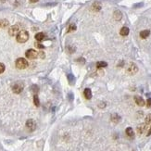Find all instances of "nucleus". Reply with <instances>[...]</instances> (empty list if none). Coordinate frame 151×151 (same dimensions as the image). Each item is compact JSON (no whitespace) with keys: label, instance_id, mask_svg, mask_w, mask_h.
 I'll list each match as a JSON object with an SVG mask.
<instances>
[{"label":"nucleus","instance_id":"7","mask_svg":"<svg viewBox=\"0 0 151 151\" xmlns=\"http://www.w3.org/2000/svg\"><path fill=\"white\" fill-rule=\"evenodd\" d=\"M19 32H20V27H19V25H13V26H11V27L9 28L8 33H9L11 36H14V35H17V34H18Z\"/></svg>","mask_w":151,"mask_h":151},{"label":"nucleus","instance_id":"12","mask_svg":"<svg viewBox=\"0 0 151 151\" xmlns=\"http://www.w3.org/2000/svg\"><path fill=\"white\" fill-rule=\"evenodd\" d=\"M149 34H150V32H149V31L144 30L140 32V37L143 38V39H146V38H147L148 36H149Z\"/></svg>","mask_w":151,"mask_h":151},{"label":"nucleus","instance_id":"19","mask_svg":"<svg viewBox=\"0 0 151 151\" xmlns=\"http://www.w3.org/2000/svg\"><path fill=\"white\" fill-rule=\"evenodd\" d=\"M33 103L36 107H39V105H40V101H39V98H38V96L36 94L33 96Z\"/></svg>","mask_w":151,"mask_h":151},{"label":"nucleus","instance_id":"30","mask_svg":"<svg viewBox=\"0 0 151 151\" xmlns=\"http://www.w3.org/2000/svg\"><path fill=\"white\" fill-rule=\"evenodd\" d=\"M0 27H1V22H0Z\"/></svg>","mask_w":151,"mask_h":151},{"label":"nucleus","instance_id":"2","mask_svg":"<svg viewBox=\"0 0 151 151\" xmlns=\"http://www.w3.org/2000/svg\"><path fill=\"white\" fill-rule=\"evenodd\" d=\"M16 64V67L18 69H20V70H23V69H26L28 67V61L26 60L25 59H23V58H20V59H18L15 62Z\"/></svg>","mask_w":151,"mask_h":151},{"label":"nucleus","instance_id":"8","mask_svg":"<svg viewBox=\"0 0 151 151\" xmlns=\"http://www.w3.org/2000/svg\"><path fill=\"white\" fill-rule=\"evenodd\" d=\"M135 103L138 105V106L140 107H143L145 106V100H144L143 98L141 97H138V96H135Z\"/></svg>","mask_w":151,"mask_h":151},{"label":"nucleus","instance_id":"15","mask_svg":"<svg viewBox=\"0 0 151 151\" xmlns=\"http://www.w3.org/2000/svg\"><path fill=\"white\" fill-rule=\"evenodd\" d=\"M121 120V118H120V116L118 115V114H112L111 115V121L114 122V123H118L119 121Z\"/></svg>","mask_w":151,"mask_h":151},{"label":"nucleus","instance_id":"18","mask_svg":"<svg viewBox=\"0 0 151 151\" xmlns=\"http://www.w3.org/2000/svg\"><path fill=\"white\" fill-rule=\"evenodd\" d=\"M107 62H105V61H99V62H97V68H104V67H107Z\"/></svg>","mask_w":151,"mask_h":151},{"label":"nucleus","instance_id":"24","mask_svg":"<svg viewBox=\"0 0 151 151\" xmlns=\"http://www.w3.org/2000/svg\"><path fill=\"white\" fill-rule=\"evenodd\" d=\"M35 46L38 47V48H40V49H43V48H45V46L42 45V44H39V43H35Z\"/></svg>","mask_w":151,"mask_h":151},{"label":"nucleus","instance_id":"25","mask_svg":"<svg viewBox=\"0 0 151 151\" xmlns=\"http://www.w3.org/2000/svg\"><path fill=\"white\" fill-rule=\"evenodd\" d=\"M146 106L147 108H151V98H148L146 101Z\"/></svg>","mask_w":151,"mask_h":151},{"label":"nucleus","instance_id":"29","mask_svg":"<svg viewBox=\"0 0 151 151\" xmlns=\"http://www.w3.org/2000/svg\"><path fill=\"white\" fill-rule=\"evenodd\" d=\"M32 3H35V2H37V1H39V0H30Z\"/></svg>","mask_w":151,"mask_h":151},{"label":"nucleus","instance_id":"22","mask_svg":"<svg viewBox=\"0 0 151 151\" xmlns=\"http://www.w3.org/2000/svg\"><path fill=\"white\" fill-rule=\"evenodd\" d=\"M74 30H76L75 24H70V27H69V32H71V31H74Z\"/></svg>","mask_w":151,"mask_h":151},{"label":"nucleus","instance_id":"5","mask_svg":"<svg viewBox=\"0 0 151 151\" xmlns=\"http://www.w3.org/2000/svg\"><path fill=\"white\" fill-rule=\"evenodd\" d=\"M137 71H138V68H137V66H136L135 64V63H130L128 68H127V72H128L129 74H131V75L135 74Z\"/></svg>","mask_w":151,"mask_h":151},{"label":"nucleus","instance_id":"9","mask_svg":"<svg viewBox=\"0 0 151 151\" xmlns=\"http://www.w3.org/2000/svg\"><path fill=\"white\" fill-rule=\"evenodd\" d=\"M45 38L46 37H45V34L44 32H38V33L35 34V39L37 40L38 42H42L43 40H45Z\"/></svg>","mask_w":151,"mask_h":151},{"label":"nucleus","instance_id":"6","mask_svg":"<svg viewBox=\"0 0 151 151\" xmlns=\"http://www.w3.org/2000/svg\"><path fill=\"white\" fill-rule=\"evenodd\" d=\"M26 127L28 128L29 131L31 132H32V131H34L35 128H36V123H35V121H33V120H28V121H26Z\"/></svg>","mask_w":151,"mask_h":151},{"label":"nucleus","instance_id":"27","mask_svg":"<svg viewBox=\"0 0 151 151\" xmlns=\"http://www.w3.org/2000/svg\"><path fill=\"white\" fill-rule=\"evenodd\" d=\"M38 56H41V58H42V59H44V58H45V53L41 51L40 53H38Z\"/></svg>","mask_w":151,"mask_h":151},{"label":"nucleus","instance_id":"3","mask_svg":"<svg viewBox=\"0 0 151 151\" xmlns=\"http://www.w3.org/2000/svg\"><path fill=\"white\" fill-rule=\"evenodd\" d=\"M23 88H24V85H23V83H21V82H18V83H14V84L12 85V91H13L15 94H20V93H22Z\"/></svg>","mask_w":151,"mask_h":151},{"label":"nucleus","instance_id":"1","mask_svg":"<svg viewBox=\"0 0 151 151\" xmlns=\"http://www.w3.org/2000/svg\"><path fill=\"white\" fill-rule=\"evenodd\" d=\"M17 41L19 43H25L29 39V33L27 31H20L17 34Z\"/></svg>","mask_w":151,"mask_h":151},{"label":"nucleus","instance_id":"26","mask_svg":"<svg viewBox=\"0 0 151 151\" xmlns=\"http://www.w3.org/2000/svg\"><path fill=\"white\" fill-rule=\"evenodd\" d=\"M32 91L34 92V94H37V92H38V87L36 86V85H33V86H32Z\"/></svg>","mask_w":151,"mask_h":151},{"label":"nucleus","instance_id":"10","mask_svg":"<svg viewBox=\"0 0 151 151\" xmlns=\"http://www.w3.org/2000/svg\"><path fill=\"white\" fill-rule=\"evenodd\" d=\"M83 95H84V97L86 99H91L92 98V91L89 88H85L83 91Z\"/></svg>","mask_w":151,"mask_h":151},{"label":"nucleus","instance_id":"28","mask_svg":"<svg viewBox=\"0 0 151 151\" xmlns=\"http://www.w3.org/2000/svg\"><path fill=\"white\" fill-rule=\"evenodd\" d=\"M150 135H151V127H150V129H149V131H148V133H147V136Z\"/></svg>","mask_w":151,"mask_h":151},{"label":"nucleus","instance_id":"14","mask_svg":"<svg viewBox=\"0 0 151 151\" xmlns=\"http://www.w3.org/2000/svg\"><path fill=\"white\" fill-rule=\"evenodd\" d=\"M113 17L116 21H120L121 19V17H122V14H121V12L120 10H116V11L114 12Z\"/></svg>","mask_w":151,"mask_h":151},{"label":"nucleus","instance_id":"23","mask_svg":"<svg viewBox=\"0 0 151 151\" xmlns=\"http://www.w3.org/2000/svg\"><path fill=\"white\" fill-rule=\"evenodd\" d=\"M4 70H5V65L3 63H0V73L4 72Z\"/></svg>","mask_w":151,"mask_h":151},{"label":"nucleus","instance_id":"16","mask_svg":"<svg viewBox=\"0 0 151 151\" xmlns=\"http://www.w3.org/2000/svg\"><path fill=\"white\" fill-rule=\"evenodd\" d=\"M92 8H93V9H94L95 11H99V10L101 9V5H100L98 2H96V3L93 4Z\"/></svg>","mask_w":151,"mask_h":151},{"label":"nucleus","instance_id":"17","mask_svg":"<svg viewBox=\"0 0 151 151\" xmlns=\"http://www.w3.org/2000/svg\"><path fill=\"white\" fill-rule=\"evenodd\" d=\"M145 129H146V124H142V125H139L138 127H137V132H138V134H143L144 131H145Z\"/></svg>","mask_w":151,"mask_h":151},{"label":"nucleus","instance_id":"13","mask_svg":"<svg viewBox=\"0 0 151 151\" xmlns=\"http://www.w3.org/2000/svg\"><path fill=\"white\" fill-rule=\"evenodd\" d=\"M126 135L130 137V138H134L135 137V133H134V130L131 128V127H128V128L126 129Z\"/></svg>","mask_w":151,"mask_h":151},{"label":"nucleus","instance_id":"11","mask_svg":"<svg viewBox=\"0 0 151 151\" xmlns=\"http://www.w3.org/2000/svg\"><path fill=\"white\" fill-rule=\"evenodd\" d=\"M129 32H130V30H129L128 27L124 26V27H122V28L121 29L120 33H121V35H122V36H126V35H128L129 34Z\"/></svg>","mask_w":151,"mask_h":151},{"label":"nucleus","instance_id":"4","mask_svg":"<svg viewBox=\"0 0 151 151\" xmlns=\"http://www.w3.org/2000/svg\"><path fill=\"white\" fill-rule=\"evenodd\" d=\"M25 56L30 59H34L38 57V52L34 49H29V50L26 51Z\"/></svg>","mask_w":151,"mask_h":151},{"label":"nucleus","instance_id":"21","mask_svg":"<svg viewBox=\"0 0 151 151\" xmlns=\"http://www.w3.org/2000/svg\"><path fill=\"white\" fill-rule=\"evenodd\" d=\"M1 25H2L3 27H7L8 25V22L7 20H3V21L1 22Z\"/></svg>","mask_w":151,"mask_h":151},{"label":"nucleus","instance_id":"20","mask_svg":"<svg viewBox=\"0 0 151 151\" xmlns=\"http://www.w3.org/2000/svg\"><path fill=\"white\" fill-rule=\"evenodd\" d=\"M149 123H151V114H149L146 118V124H149Z\"/></svg>","mask_w":151,"mask_h":151}]
</instances>
